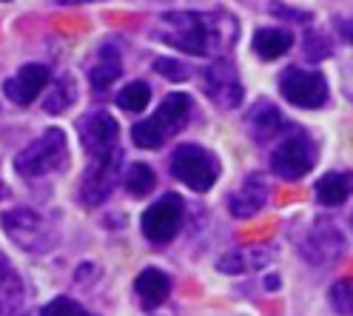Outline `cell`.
Masks as SVG:
<instances>
[{
  "label": "cell",
  "instance_id": "obj_1",
  "mask_svg": "<svg viewBox=\"0 0 353 316\" xmlns=\"http://www.w3.org/2000/svg\"><path fill=\"white\" fill-rule=\"evenodd\" d=\"M236 17L234 14H200V12H168L154 26V37L185 55L205 57L214 52L234 49L236 40Z\"/></svg>",
  "mask_w": 353,
  "mask_h": 316
},
{
  "label": "cell",
  "instance_id": "obj_28",
  "mask_svg": "<svg viewBox=\"0 0 353 316\" xmlns=\"http://www.w3.org/2000/svg\"><path fill=\"white\" fill-rule=\"evenodd\" d=\"M40 316H92V313H88L80 302L69 299V297H57L40 310Z\"/></svg>",
  "mask_w": 353,
  "mask_h": 316
},
{
  "label": "cell",
  "instance_id": "obj_27",
  "mask_svg": "<svg viewBox=\"0 0 353 316\" xmlns=\"http://www.w3.org/2000/svg\"><path fill=\"white\" fill-rule=\"evenodd\" d=\"M154 72L157 75H163L165 80H171V83H183V80H188V66L185 63H180V60H174V57H157L154 60Z\"/></svg>",
  "mask_w": 353,
  "mask_h": 316
},
{
  "label": "cell",
  "instance_id": "obj_29",
  "mask_svg": "<svg viewBox=\"0 0 353 316\" xmlns=\"http://www.w3.org/2000/svg\"><path fill=\"white\" fill-rule=\"evenodd\" d=\"M271 12L274 14H285L288 20H294V23H307V20H311V14H307L305 9H294V6H271Z\"/></svg>",
  "mask_w": 353,
  "mask_h": 316
},
{
  "label": "cell",
  "instance_id": "obj_19",
  "mask_svg": "<svg viewBox=\"0 0 353 316\" xmlns=\"http://www.w3.org/2000/svg\"><path fill=\"white\" fill-rule=\"evenodd\" d=\"M353 194V171H327L316 183V199L327 208H336Z\"/></svg>",
  "mask_w": 353,
  "mask_h": 316
},
{
  "label": "cell",
  "instance_id": "obj_4",
  "mask_svg": "<svg viewBox=\"0 0 353 316\" xmlns=\"http://www.w3.org/2000/svg\"><path fill=\"white\" fill-rule=\"evenodd\" d=\"M69 166V140L63 128H46L14 157V171L26 179H40Z\"/></svg>",
  "mask_w": 353,
  "mask_h": 316
},
{
  "label": "cell",
  "instance_id": "obj_23",
  "mask_svg": "<svg viewBox=\"0 0 353 316\" xmlns=\"http://www.w3.org/2000/svg\"><path fill=\"white\" fill-rule=\"evenodd\" d=\"M123 183H125V191L131 197H145L154 191V186H157V174H154V168L145 163H131L125 168Z\"/></svg>",
  "mask_w": 353,
  "mask_h": 316
},
{
  "label": "cell",
  "instance_id": "obj_11",
  "mask_svg": "<svg viewBox=\"0 0 353 316\" xmlns=\"http://www.w3.org/2000/svg\"><path fill=\"white\" fill-rule=\"evenodd\" d=\"M203 92L208 100H214L219 108H236L242 103V80L234 69V63L225 57H216L211 66H205L203 72Z\"/></svg>",
  "mask_w": 353,
  "mask_h": 316
},
{
  "label": "cell",
  "instance_id": "obj_9",
  "mask_svg": "<svg viewBox=\"0 0 353 316\" xmlns=\"http://www.w3.org/2000/svg\"><path fill=\"white\" fill-rule=\"evenodd\" d=\"M80 143L92 160H103L120 151V126L108 111H92L80 120Z\"/></svg>",
  "mask_w": 353,
  "mask_h": 316
},
{
  "label": "cell",
  "instance_id": "obj_8",
  "mask_svg": "<svg viewBox=\"0 0 353 316\" xmlns=\"http://www.w3.org/2000/svg\"><path fill=\"white\" fill-rule=\"evenodd\" d=\"M183 217H185V202L180 194H163L157 202H151L145 214L140 217V228L148 242H171L183 228Z\"/></svg>",
  "mask_w": 353,
  "mask_h": 316
},
{
  "label": "cell",
  "instance_id": "obj_22",
  "mask_svg": "<svg viewBox=\"0 0 353 316\" xmlns=\"http://www.w3.org/2000/svg\"><path fill=\"white\" fill-rule=\"evenodd\" d=\"M74 103H77V83L72 75H63L52 83L46 100H43V111H46V115H63V111H69Z\"/></svg>",
  "mask_w": 353,
  "mask_h": 316
},
{
  "label": "cell",
  "instance_id": "obj_15",
  "mask_svg": "<svg viewBox=\"0 0 353 316\" xmlns=\"http://www.w3.org/2000/svg\"><path fill=\"white\" fill-rule=\"evenodd\" d=\"M245 126H248V134L256 143H265V140H271V137H276V134H282L285 128H288V120L282 117V111L271 100H256L251 106V111L245 115Z\"/></svg>",
  "mask_w": 353,
  "mask_h": 316
},
{
  "label": "cell",
  "instance_id": "obj_16",
  "mask_svg": "<svg viewBox=\"0 0 353 316\" xmlns=\"http://www.w3.org/2000/svg\"><path fill=\"white\" fill-rule=\"evenodd\" d=\"M26 285L20 274L12 268V262L0 254V316H29L23 310Z\"/></svg>",
  "mask_w": 353,
  "mask_h": 316
},
{
  "label": "cell",
  "instance_id": "obj_2",
  "mask_svg": "<svg viewBox=\"0 0 353 316\" xmlns=\"http://www.w3.org/2000/svg\"><path fill=\"white\" fill-rule=\"evenodd\" d=\"M194 115V100L185 92H171L168 97H163V103L157 106V111L140 120L131 128V140L140 148H160L165 140H171L174 134H180Z\"/></svg>",
  "mask_w": 353,
  "mask_h": 316
},
{
  "label": "cell",
  "instance_id": "obj_21",
  "mask_svg": "<svg viewBox=\"0 0 353 316\" xmlns=\"http://www.w3.org/2000/svg\"><path fill=\"white\" fill-rule=\"evenodd\" d=\"M254 52L262 57V60H276L282 55H288L291 46H294V34L285 32V29H276V26H268V29H259L254 34Z\"/></svg>",
  "mask_w": 353,
  "mask_h": 316
},
{
  "label": "cell",
  "instance_id": "obj_24",
  "mask_svg": "<svg viewBox=\"0 0 353 316\" xmlns=\"http://www.w3.org/2000/svg\"><path fill=\"white\" fill-rule=\"evenodd\" d=\"M148 103H151V86L143 83V80L128 83L125 88H120V95H117V106L123 111H128V115H140V111H145Z\"/></svg>",
  "mask_w": 353,
  "mask_h": 316
},
{
  "label": "cell",
  "instance_id": "obj_12",
  "mask_svg": "<svg viewBox=\"0 0 353 316\" xmlns=\"http://www.w3.org/2000/svg\"><path fill=\"white\" fill-rule=\"evenodd\" d=\"M49 80H52L49 66H43V63H26V66H20V69L3 83V95L14 106H29V103L37 100V95L43 92V88L49 86Z\"/></svg>",
  "mask_w": 353,
  "mask_h": 316
},
{
  "label": "cell",
  "instance_id": "obj_20",
  "mask_svg": "<svg viewBox=\"0 0 353 316\" xmlns=\"http://www.w3.org/2000/svg\"><path fill=\"white\" fill-rule=\"evenodd\" d=\"M271 251L265 248H236V251H228L223 259L216 262V268L223 274H248V270H256L262 265L271 262Z\"/></svg>",
  "mask_w": 353,
  "mask_h": 316
},
{
  "label": "cell",
  "instance_id": "obj_25",
  "mask_svg": "<svg viewBox=\"0 0 353 316\" xmlns=\"http://www.w3.org/2000/svg\"><path fill=\"white\" fill-rule=\"evenodd\" d=\"M330 305L339 316H353V282L342 279L330 288Z\"/></svg>",
  "mask_w": 353,
  "mask_h": 316
},
{
  "label": "cell",
  "instance_id": "obj_13",
  "mask_svg": "<svg viewBox=\"0 0 353 316\" xmlns=\"http://www.w3.org/2000/svg\"><path fill=\"white\" fill-rule=\"evenodd\" d=\"M302 254L314 265L336 262L345 254V237L339 234V228L334 222H316V228L302 242Z\"/></svg>",
  "mask_w": 353,
  "mask_h": 316
},
{
  "label": "cell",
  "instance_id": "obj_17",
  "mask_svg": "<svg viewBox=\"0 0 353 316\" xmlns=\"http://www.w3.org/2000/svg\"><path fill=\"white\" fill-rule=\"evenodd\" d=\"M134 293H137V302L143 308H148V310L160 308L171 293V277L160 268H145L134 279Z\"/></svg>",
  "mask_w": 353,
  "mask_h": 316
},
{
  "label": "cell",
  "instance_id": "obj_14",
  "mask_svg": "<svg viewBox=\"0 0 353 316\" xmlns=\"http://www.w3.org/2000/svg\"><path fill=\"white\" fill-rule=\"evenodd\" d=\"M268 206V183L262 177H248L234 194H228V211L239 219L256 217Z\"/></svg>",
  "mask_w": 353,
  "mask_h": 316
},
{
  "label": "cell",
  "instance_id": "obj_18",
  "mask_svg": "<svg viewBox=\"0 0 353 316\" xmlns=\"http://www.w3.org/2000/svg\"><path fill=\"white\" fill-rule=\"evenodd\" d=\"M120 75H123L120 52H117V46H112V43H105V46H100L92 69H88V83H92L94 92H105V88L112 86Z\"/></svg>",
  "mask_w": 353,
  "mask_h": 316
},
{
  "label": "cell",
  "instance_id": "obj_30",
  "mask_svg": "<svg viewBox=\"0 0 353 316\" xmlns=\"http://www.w3.org/2000/svg\"><path fill=\"white\" fill-rule=\"evenodd\" d=\"M336 29H339V34H342L347 43H353V14H350V17H339V20H336Z\"/></svg>",
  "mask_w": 353,
  "mask_h": 316
},
{
  "label": "cell",
  "instance_id": "obj_31",
  "mask_svg": "<svg viewBox=\"0 0 353 316\" xmlns=\"http://www.w3.org/2000/svg\"><path fill=\"white\" fill-rule=\"evenodd\" d=\"M350 225H353V219H350Z\"/></svg>",
  "mask_w": 353,
  "mask_h": 316
},
{
  "label": "cell",
  "instance_id": "obj_10",
  "mask_svg": "<svg viewBox=\"0 0 353 316\" xmlns=\"http://www.w3.org/2000/svg\"><path fill=\"white\" fill-rule=\"evenodd\" d=\"M120 163H123L120 151L112 157H103V160H92V166L85 168L83 183H80V202L85 208H97L100 202L112 197L117 177H120Z\"/></svg>",
  "mask_w": 353,
  "mask_h": 316
},
{
  "label": "cell",
  "instance_id": "obj_26",
  "mask_svg": "<svg viewBox=\"0 0 353 316\" xmlns=\"http://www.w3.org/2000/svg\"><path fill=\"white\" fill-rule=\"evenodd\" d=\"M302 49H305L307 60H314V63L327 60L330 55H334V46H330L327 37L319 34V32H307V34H305V43H302Z\"/></svg>",
  "mask_w": 353,
  "mask_h": 316
},
{
  "label": "cell",
  "instance_id": "obj_3",
  "mask_svg": "<svg viewBox=\"0 0 353 316\" xmlns=\"http://www.w3.org/2000/svg\"><path fill=\"white\" fill-rule=\"evenodd\" d=\"M0 228H3V234L20 251H29V254H46L57 242L54 225L40 211L26 208V206H14V208L0 211Z\"/></svg>",
  "mask_w": 353,
  "mask_h": 316
},
{
  "label": "cell",
  "instance_id": "obj_5",
  "mask_svg": "<svg viewBox=\"0 0 353 316\" xmlns=\"http://www.w3.org/2000/svg\"><path fill=\"white\" fill-rule=\"evenodd\" d=\"M219 171L223 168H219L216 157L196 143H183L171 154V174L196 194L211 191L219 179Z\"/></svg>",
  "mask_w": 353,
  "mask_h": 316
},
{
  "label": "cell",
  "instance_id": "obj_6",
  "mask_svg": "<svg viewBox=\"0 0 353 316\" xmlns=\"http://www.w3.org/2000/svg\"><path fill=\"white\" fill-rule=\"evenodd\" d=\"M279 95L296 108H322L327 103V80L316 69L288 66L279 75Z\"/></svg>",
  "mask_w": 353,
  "mask_h": 316
},
{
  "label": "cell",
  "instance_id": "obj_7",
  "mask_svg": "<svg viewBox=\"0 0 353 316\" xmlns=\"http://www.w3.org/2000/svg\"><path fill=\"white\" fill-rule=\"evenodd\" d=\"M319 160V146L307 134H291L288 140H282L276 151L271 154V171L279 179H299L311 174Z\"/></svg>",
  "mask_w": 353,
  "mask_h": 316
}]
</instances>
